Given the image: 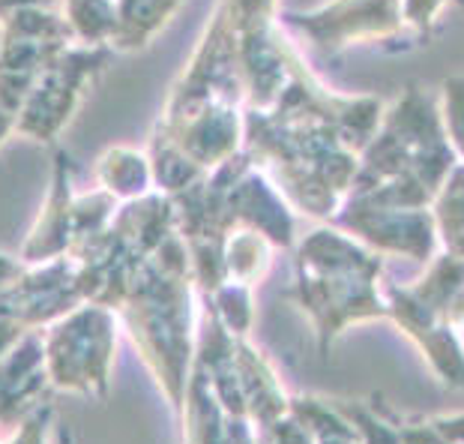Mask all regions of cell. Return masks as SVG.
Listing matches in <instances>:
<instances>
[{"mask_svg": "<svg viewBox=\"0 0 464 444\" xmlns=\"http://www.w3.org/2000/svg\"><path fill=\"white\" fill-rule=\"evenodd\" d=\"M31 6H61V0H0V18Z\"/></svg>", "mask_w": 464, "mask_h": 444, "instance_id": "30bf717a", "label": "cell"}, {"mask_svg": "<svg viewBox=\"0 0 464 444\" xmlns=\"http://www.w3.org/2000/svg\"><path fill=\"white\" fill-rule=\"evenodd\" d=\"M96 186L114 195L117 202H135L141 195L153 192V165L147 147L135 144H111L96 156L93 163Z\"/></svg>", "mask_w": 464, "mask_h": 444, "instance_id": "8992f818", "label": "cell"}, {"mask_svg": "<svg viewBox=\"0 0 464 444\" xmlns=\"http://www.w3.org/2000/svg\"><path fill=\"white\" fill-rule=\"evenodd\" d=\"M69 153L54 147L52 165H48V190L43 211H39L31 234L22 246L24 264L54 261L72 250V222H75V174Z\"/></svg>", "mask_w": 464, "mask_h": 444, "instance_id": "5b68a950", "label": "cell"}, {"mask_svg": "<svg viewBox=\"0 0 464 444\" xmlns=\"http://www.w3.org/2000/svg\"><path fill=\"white\" fill-rule=\"evenodd\" d=\"M61 13L75 43L114 48L117 34H121L117 0H61Z\"/></svg>", "mask_w": 464, "mask_h": 444, "instance_id": "52a82bcc", "label": "cell"}, {"mask_svg": "<svg viewBox=\"0 0 464 444\" xmlns=\"http://www.w3.org/2000/svg\"><path fill=\"white\" fill-rule=\"evenodd\" d=\"M4 39H6L4 36V25H0V54H4Z\"/></svg>", "mask_w": 464, "mask_h": 444, "instance_id": "8fae6325", "label": "cell"}, {"mask_svg": "<svg viewBox=\"0 0 464 444\" xmlns=\"http://www.w3.org/2000/svg\"><path fill=\"white\" fill-rule=\"evenodd\" d=\"M22 271H24L22 259H15V255H9V252L0 250V294L9 289V282H13Z\"/></svg>", "mask_w": 464, "mask_h": 444, "instance_id": "9c48e42d", "label": "cell"}, {"mask_svg": "<svg viewBox=\"0 0 464 444\" xmlns=\"http://www.w3.org/2000/svg\"><path fill=\"white\" fill-rule=\"evenodd\" d=\"M43 345L61 384H102L114 354V310L100 301L78 303L52 324Z\"/></svg>", "mask_w": 464, "mask_h": 444, "instance_id": "277c9868", "label": "cell"}, {"mask_svg": "<svg viewBox=\"0 0 464 444\" xmlns=\"http://www.w3.org/2000/svg\"><path fill=\"white\" fill-rule=\"evenodd\" d=\"M114 48L108 45H82L72 43L48 64L27 94V100L18 112L15 135L31 138L36 144L54 147L57 138L66 133V126L75 121L78 108L91 87L100 82L114 61Z\"/></svg>", "mask_w": 464, "mask_h": 444, "instance_id": "3957f363", "label": "cell"}, {"mask_svg": "<svg viewBox=\"0 0 464 444\" xmlns=\"http://www.w3.org/2000/svg\"><path fill=\"white\" fill-rule=\"evenodd\" d=\"M450 0H330L312 13H288L282 25L305 36L318 52H342L353 43H422Z\"/></svg>", "mask_w": 464, "mask_h": 444, "instance_id": "7a4b0ae2", "label": "cell"}, {"mask_svg": "<svg viewBox=\"0 0 464 444\" xmlns=\"http://www.w3.org/2000/svg\"><path fill=\"white\" fill-rule=\"evenodd\" d=\"M24 331H27L24 324H18V321L4 319V315H0V358H4V354L24 337Z\"/></svg>", "mask_w": 464, "mask_h": 444, "instance_id": "ba28073f", "label": "cell"}, {"mask_svg": "<svg viewBox=\"0 0 464 444\" xmlns=\"http://www.w3.org/2000/svg\"><path fill=\"white\" fill-rule=\"evenodd\" d=\"M246 84L228 0H216L192 57L174 78L150 142L174 147L207 174L243 151Z\"/></svg>", "mask_w": 464, "mask_h": 444, "instance_id": "6da1fadb", "label": "cell"}]
</instances>
